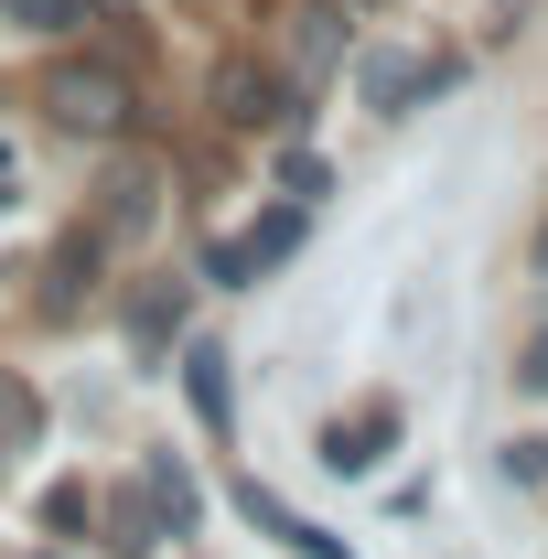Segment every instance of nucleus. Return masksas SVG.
Listing matches in <instances>:
<instances>
[{
    "mask_svg": "<svg viewBox=\"0 0 548 559\" xmlns=\"http://www.w3.org/2000/svg\"><path fill=\"white\" fill-rule=\"evenodd\" d=\"M0 22H22V33H44V44H65L97 22V0H0Z\"/></svg>",
    "mask_w": 548,
    "mask_h": 559,
    "instance_id": "14",
    "label": "nucleus"
},
{
    "mask_svg": "<svg viewBox=\"0 0 548 559\" xmlns=\"http://www.w3.org/2000/svg\"><path fill=\"white\" fill-rule=\"evenodd\" d=\"M183 312H194V280H140L130 290V345L162 366V355L183 345Z\"/></svg>",
    "mask_w": 548,
    "mask_h": 559,
    "instance_id": "10",
    "label": "nucleus"
},
{
    "mask_svg": "<svg viewBox=\"0 0 548 559\" xmlns=\"http://www.w3.org/2000/svg\"><path fill=\"white\" fill-rule=\"evenodd\" d=\"M527 270H538V280H548V215H538V237H527Z\"/></svg>",
    "mask_w": 548,
    "mask_h": 559,
    "instance_id": "19",
    "label": "nucleus"
},
{
    "mask_svg": "<svg viewBox=\"0 0 548 559\" xmlns=\"http://www.w3.org/2000/svg\"><path fill=\"white\" fill-rule=\"evenodd\" d=\"M516 388H527V399H548V323L516 345Z\"/></svg>",
    "mask_w": 548,
    "mask_h": 559,
    "instance_id": "18",
    "label": "nucleus"
},
{
    "mask_svg": "<svg viewBox=\"0 0 548 559\" xmlns=\"http://www.w3.org/2000/svg\"><path fill=\"white\" fill-rule=\"evenodd\" d=\"M323 194H334V173L312 151H279V205H323Z\"/></svg>",
    "mask_w": 548,
    "mask_h": 559,
    "instance_id": "17",
    "label": "nucleus"
},
{
    "mask_svg": "<svg viewBox=\"0 0 548 559\" xmlns=\"http://www.w3.org/2000/svg\"><path fill=\"white\" fill-rule=\"evenodd\" d=\"M33 97H44V119L65 140H130L140 130V86H130L119 55H55L33 75Z\"/></svg>",
    "mask_w": 548,
    "mask_h": 559,
    "instance_id": "1",
    "label": "nucleus"
},
{
    "mask_svg": "<svg viewBox=\"0 0 548 559\" xmlns=\"http://www.w3.org/2000/svg\"><path fill=\"white\" fill-rule=\"evenodd\" d=\"M344 11H377V0H344Z\"/></svg>",
    "mask_w": 548,
    "mask_h": 559,
    "instance_id": "21",
    "label": "nucleus"
},
{
    "mask_svg": "<svg viewBox=\"0 0 548 559\" xmlns=\"http://www.w3.org/2000/svg\"><path fill=\"white\" fill-rule=\"evenodd\" d=\"M279 75H290V86L344 75V0H301V11H279Z\"/></svg>",
    "mask_w": 548,
    "mask_h": 559,
    "instance_id": "6",
    "label": "nucleus"
},
{
    "mask_svg": "<svg viewBox=\"0 0 548 559\" xmlns=\"http://www.w3.org/2000/svg\"><path fill=\"white\" fill-rule=\"evenodd\" d=\"M140 485L162 495L172 538H194V527H205V485H194V463H183V452H151V463H140Z\"/></svg>",
    "mask_w": 548,
    "mask_h": 559,
    "instance_id": "12",
    "label": "nucleus"
},
{
    "mask_svg": "<svg viewBox=\"0 0 548 559\" xmlns=\"http://www.w3.org/2000/svg\"><path fill=\"white\" fill-rule=\"evenodd\" d=\"M108 259H119V248H108L97 226H75L65 248H55V270H44V323H75V312L97 301V280H108Z\"/></svg>",
    "mask_w": 548,
    "mask_h": 559,
    "instance_id": "8",
    "label": "nucleus"
},
{
    "mask_svg": "<svg viewBox=\"0 0 548 559\" xmlns=\"http://www.w3.org/2000/svg\"><path fill=\"white\" fill-rule=\"evenodd\" d=\"M0 205H11V140H0Z\"/></svg>",
    "mask_w": 548,
    "mask_h": 559,
    "instance_id": "20",
    "label": "nucleus"
},
{
    "mask_svg": "<svg viewBox=\"0 0 548 559\" xmlns=\"http://www.w3.org/2000/svg\"><path fill=\"white\" fill-rule=\"evenodd\" d=\"M495 474H505L516 495H548V430H516V441L495 452Z\"/></svg>",
    "mask_w": 548,
    "mask_h": 559,
    "instance_id": "15",
    "label": "nucleus"
},
{
    "mask_svg": "<svg viewBox=\"0 0 548 559\" xmlns=\"http://www.w3.org/2000/svg\"><path fill=\"white\" fill-rule=\"evenodd\" d=\"M172 377H183L194 430H205V441H237V355L205 345V334H183V345H172Z\"/></svg>",
    "mask_w": 548,
    "mask_h": 559,
    "instance_id": "5",
    "label": "nucleus"
},
{
    "mask_svg": "<svg viewBox=\"0 0 548 559\" xmlns=\"http://www.w3.org/2000/svg\"><path fill=\"white\" fill-rule=\"evenodd\" d=\"M215 119H226V130H270V140H290L301 119H312V86H290L279 66H248V55H237V66L215 75Z\"/></svg>",
    "mask_w": 548,
    "mask_h": 559,
    "instance_id": "3",
    "label": "nucleus"
},
{
    "mask_svg": "<svg viewBox=\"0 0 548 559\" xmlns=\"http://www.w3.org/2000/svg\"><path fill=\"white\" fill-rule=\"evenodd\" d=\"M398 399H366V409H344V419H323V441H312V463L323 474H344V485H366V474H388V452H398Z\"/></svg>",
    "mask_w": 548,
    "mask_h": 559,
    "instance_id": "4",
    "label": "nucleus"
},
{
    "mask_svg": "<svg viewBox=\"0 0 548 559\" xmlns=\"http://www.w3.org/2000/svg\"><path fill=\"white\" fill-rule=\"evenodd\" d=\"M33 441H44V388L0 366V463H11V452H33Z\"/></svg>",
    "mask_w": 548,
    "mask_h": 559,
    "instance_id": "13",
    "label": "nucleus"
},
{
    "mask_svg": "<svg viewBox=\"0 0 548 559\" xmlns=\"http://www.w3.org/2000/svg\"><path fill=\"white\" fill-rule=\"evenodd\" d=\"M441 86H452L441 55H366V66H355V97H366L377 119H409L419 97H441Z\"/></svg>",
    "mask_w": 548,
    "mask_h": 559,
    "instance_id": "7",
    "label": "nucleus"
},
{
    "mask_svg": "<svg viewBox=\"0 0 548 559\" xmlns=\"http://www.w3.org/2000/svg\"><path fill=\"white\" fill-rule=\"evenodd\" d=\"M162 538H172V516H162V495H151V485L97 495V549H108V559H162Z\"/></svg>",
    "mask_w": 548,
    "mask_h": 559,
    "instance_id": "9",
    "label": "nucleus"
},
{
    "mask_svg": "<svg viewBox=\"0 0 548 559\" xmlns=\"http://www.w3.org/2000/svg\"><path fill=\"white\" fill-rule=\"evenodd\" d=\"M151 215H162V183H151V173H119V183L97 194V215H86V226H97L108 248H130V237L151 226Z\"/></svg>",
    "mask_w": 548,
    "mask_h": 559,
    "instance_id": "11",
    "label": "nucleus"
},
{
    "mask_svg": "<svg viewBox=\"0 0 548 559\" xmlns=\"http://www.w3.org/2000/svg\"><path fill=\"white\" fill-rule=\"evenodd\" d=\"M301 237H312V205H270V215H248L237 237H215V248H205V280H215V290H259L270 270L301 259Z\"/></svg>",
    "mask_w": 548,
    "mask_h": 559,
    "instance_id": "2",
    "label": "nucleus"
},
{
    "mask_svg": "<svg viewBox=\"0 0 548 559\" xmlns=\"http://www.w3.org/2000/svg\"><path fill=\"white\" fill-rule=\"evenodd\" d=\"M44 527H55V538H75V527H97V485H86V474H65V485L44 495Z\"/></svg>",
    "mask_w": 548,
    "mask_h": 559,
    "instance_id": "16",
    "label": "nucleus"
}]
</instances>
